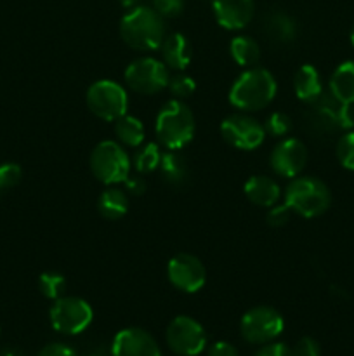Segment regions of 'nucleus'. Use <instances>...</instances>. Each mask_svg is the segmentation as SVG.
I'll return each mask as SVG.
<instances>
[{"label": "nucleus", "mask_w": 354, "mask_h": 356, "mask_svg": "<svg viewBox=\"0 0 354 356\" xmlns=\"http://www.w3.org/2000/svg\"><path fill=\"white\" fill-rule=\"evenodd\" d=\"M120 37L135 51H156L165 38L163 17L153 7H132L120 19Z\"/></svg>", "instance_id": "obj_1"}, {"label": "nucleus", "mask_w": 354, "mask_h": 356, "mask_svg": "<svg viewBox=\"0 0 354 356\" xmlns=\"http://www.w3.org/2000/svg\"><path fill=\"white\" fill-rule=\"evenodd\" d=\"M278 83L266 68H248L229 89V103L239 111H259L269 106L276 97Z\"/></svg>", "instance_id": "obj_2"}, {"label": "nucleus", "mask_w": 354, "mask_h": 356, "mask_svg": "<svg viewBox=\"0 0 354 356\" xmlns=\"http://www.w3.org/2000/svg\"><path fill=\"white\" fill-rule=\"evenodd\" d=\"M194 131H196L194 115L183 101H167L156 115L155 132L163 148L179 152L193 141Z\"/></svg>", "instance_id": "obj_3"}, {"label": "nucleus", "mask_w": 354, "mask_h": 356, "mask_svg": "<svg viewBox=\"0 0 354 356\" xmlns=\"http://www.w3.org/2000/svg\"><path fill=\"white\" fill-rule=\"evenodd\" d=\"M285 205L305 219L325 214L332 205L330 188L314 176L294 177L285 188Z\"/></svg>", "instance_id": "obj_4"}, {"label": "nucleus", "mask_w": 354, "mask_h": 356, "mask_svg": "<svg viewBox=\"0 0 354 356\" xmlns=\"http://www.w3.org/2000/svg\"><path fill=\"white\" fill-rule=\"evenodd\" d=\"M132 162L117 141H101L90 153V170L101 183L118 184L130 176Z\"/></svg>", "instance_id": "obj_5"}, {"label": "nucleus", "mask_w": 354, "mask_h": 356, "mask_svg": "<svg viewBox=\"0 0 354 356\" xmlns=\"http://www.w3.org/2000/svg\"><path fill=\"white\" fill-rule=\"evenodd\" d=\"M85 103L90 113L104 122H117L127 113V90L115 80H97L87 89Z\"/></svg>", "instance_id": "obj_6"}, {"label": "nucleus", "mask_w": 354, "mask_h": 356, "mask_svg": "<svg viewBox=\"0 0 354 356\" xmlns=\"http://www.w3.org/2000/svg\"><path fill=\"white\" fill-rule=\"evenodd\" d=\"M127 87L142 96H155L169 86L170 73L163 61L155 58H139L124 73Z\"/></svg>", "instance_id": "obj_7"}, {"label": "nucleus", "mask_w": 354, "mask_h": 356, "mask_svg": "<svg viewBox=\"0 0 354 356\" xmlns=\"http://www.w3.org/2000/svg\"><path fill=\"white\" fill-rule=\"evenodd\" d=\"M285 329V320L278 309L271 306H255L242 316L239 332L250 344L273 343Z\"/></svg>", "instance_id": "obj_8"}, {"label": "nucleus", "mask_w": 354, "mask_h": 356, "mask_svg": "<svg viewBox=\"0 0 354 356\" xmlns=\"http://www.w3.org/2000/svg\"><path fill=\"white\" fill-rule=\"evenodd\" d=\"M94 312L85 299L75 296H61L51 308V323L59 334L76 336L92 323Z\"/></svg>", "instance_id": "obj_9"}, {"label": "nucleus", "mask_w": 354, "mask_h": 356, "mask_svg": "<svg viewBox=\"0 0 354 356\" xmlns=\"http://www.w3.org/2000/svg\"><path fill=\"white\" fill-rule=\"evenodd\" d=\"M167 344L179 356H198L207 346V334L201 323L191 316H176L165 332Z\"/></svg>", "instance_id": "obj_10"}, {"label": "nucleus", "mask_w": 354, "mask_h": 356, "mask_svg": "<svg viewBox=\"0 0 354 356\" xmlns=\"http://www.w3.org/2000/svg\"><path fill=\"white\" fill-rule=\"evenodd\" d=\"M221 134L229 146L243 152L259 148L266 138V129L257 118L246 113H233L221 124Z\"/></svg>", "instance_id": "obj_11"}, {"label": "nucleus", "mask_w": 354, "mask_h": 356, "mask_svg": "<svg viewBox=\"0 0 354 356\" xmlns=\"http://www.w3.org/2000/svg\"><path fill=\"white\" fill-rule=\"evenodd\" d=\"M167 277L177 291L194 294L203 289L207 282V270L196 256L180 252L176 254L167 264Z\"/></svg>", "instance_id": "obj_12"}, {"label": "nucleus", "mask_w": 354, "mask_h": 356, "mask_svg": "<svg viewBox=\"0 0 354 356\" xmlns=\"http://www.w3.org/2000/svg\"><path fill=\"white\" fill-rule=\"evenodd\" d=\"M311 118L316 127L323 131H351L354 127V104L340 103L330 92L328 96L321 94L314 103H311Z\"/></svg>", "instance_id": "obj_13"}, {"label": "nucleus", "mask_w": 354, "mask_h": 356, "mask_svg": "<svg viewBox=\"0 0 354 356\" xmlns=\"http://www.w3.org/2000/svg\"><path fill=\"white\" fill-rule=\"evenodd\" d=\"M307 148L297 138H287L278 143L269 155V165L280 177L294 179L307 163Z\"/></svg>", "instance_id": "obj_14"}, {"label": "nucleus", "mask_w": 354, "mask_h": 356, "mask_svg": "<svg viewBox=\"0 0 354 356\" xmlns=\"http://www.w3.org/2000/svg\"><path fill=\"white\" fill-rule=\"evenodd\" d=\"M110 353L111 356H162L155 337L139 327L120 330L113 337Z\"/></svg>", "instance_id": "obj_15"}, {"label": "nucleus", "mask_w": 354, "mask_h": 356, "mask_svg": "<svg viewBox=\"0 0 354 356\" xmlns=\"http://www.w3.org/2000/svg\"><path fill=\"white\" fill-rule=\"evenodd\" d=\"M214 16L224 30H242L255 14L253 0H214Z\"/></svg>", "instance_id": "obj_16"}, {"label": "nucleus", "mask_w": 354, "mask_h": 356, "mask_svg": "<svg viewBox=\"0 0 354 356\" xmlns=\"http://www.w3.org/2000/svg\"><path fill=\"white\" fill-rule=\"evenodd\" d=\"M160 49H162V59L167 68L176 70V72L186 70L193 56V47L186 35L183 33H172L165 37Z\"/></svg>", "instance_id": "obj_17"}, {"label": "nucleus", "mask_w": 354, "mask_h": 356, "mask_svg": "<svg viewBox=\"0 0 354 356\" xmlns=\"http://www.w3.org/2000/svg\"><path fill=\"white\" fill-rule=\"evenodd\" d=\"M245 197L257 207L271 209L281 198V188L273 177L252 176L243 186Z\"/></svg>", "instance_id": "obj_18"}, {"label": "nucleus", "mask_w": 354, "mask_h": 356, "mask_svg": "<svg viewBox=\"0 0 354 356\" xmlns=\"http://www.w3.org/2000/svg\"><path fill=\"white\" fill-rule=\"evenodd\" d=\"M295 96L311 104L323 94V83L319 72L312 65H302L294 76Z\"/></svg>", "instance_id": "obj_19"}, {"label": "nucleus", "mask_w": 354, "mask_h": 356, "mask_svg": "<svg viewBox=\"0 0 354 356\" xmlns=\"http://www.w3.org/2000/svg\"><path fill=\"white\" fill-rule=\"evenodd\" d=\"M162 179L174 188H180L189 179V165L187 160L177 149H169L162 155L158 167Z\"/></svg>", "instance_id": "obj_20"}, {"label": "nucleus", "mask_w": 354, "mask_h": 356, "mask_svg": "<svg viewBox=\"0 0 354 356\" xmlns=\"http://www.w3.org/2000/svg\"><path fill=\"white\" fill-rule=\"evenodd\" d=\"M330 94L337 101L354 104V59L344 61L330 76Z\"/></svg>", "instance_id": "obj_21"}, {"label": "nucleus", "mask_w": 354, "mask_h": 356, "mask_svg": "<svg viewBox=\"0 0 354 356\" xmlns=\"http://www.w3.org/2000/svg\"><path fill=\"white\" fill-rule=\"evenodd\" d=\"M266 33L271 40H274L276 44H292V42L297 38L298 28L297 23L292 16H288L287 13H271L266 19Z\"/></svg>", "instance_id": "obj_22"}, {"label": "nucleus", "mask_w": 354, "mask_h": 356, "mask_svg": "<svg viewBox=\"0 0 354 356\" xmlns=\"http://www.w3.org/2000/svg\"><path fill=\"white\" fill-rule=\"evenodd\" d=\"M97 209H99V214L110 221L125 218L128 212L127 193L118 188H106L97 200Z\"/></svg>", "instance_id": "obj_23"}, {"label": "nucleus", "mask_w": 354, "mask_h": 356, "mask_svg": "<svg viewBox=\"0 0 354 356\" xmlns=\"http://www.w3.org/2000/svg\"><path fill=\"white\" fill-rule=\"evenodd\" d=\"M229 52L236 65L245 66V68H253L260 61V45L252 37H245V35L233 38L229 44Z\"/></svg>", "instance_id": "obj_24"}, {"label": "nucleus", "mask_w": 354, "mask_h": 356, "mask_svg": "<svg viewBox=\"0 0 354 356\" xmlns=\"http://www.w3.org/2000/svg\"><path fill=\"white\" fill-rule=\"evenodd\" d=\"M115 134L118 141L128 148H139L144 141V125L139 118L125 113L124 117L115 122Z\"/></svg>", "instance_id": "obj_25"}, {"label": "nucleus", "mask_w": 354, "mask_h": 356, "mask_svg": "<svg viewBox=\"0 0 354 356\" xmlns=\"http://www.w3.org/2000/svg\"><path fill=\"white\" fill-rule=\"evenodd\" d=\"M162 148L156 143H146L135 148L134 156H132V165L139 174H149L158 170L160 162H162Z\"/></svg>", "instance_id": "obj_26"}, {"label": "nucleus", "mask_w": 354, "mask_h": 356, "mask_svg": "<svg viewBox=\"0 0 354 356\" xmlns=\"http://www.w3.org/2000/svg\"><path fill=\"white\" fill-rule=\"evenodd\" d=\"M38 289L44 294V298L56 301L65 292L66 278L61 273H58V271H45L38 278Z\"/></svg>", "instance_id": "obj_27"}, {"label": "nucleus", "mask_w": 354, "mask_h": 356, "mask_svg": "<svg viewBox=\"0 0 354 356\" xmlns=\"http://www.w3.org/2000/svg\"><path fill=\"white\" fill-rule=\"evenodd\" d=\"M169 90L174 96V99H186V97L193 96L194 90H196V82H194L193 76H187L184 73L177 72L176 75L170 76L169 80Z\"/></svg>", "instance_id": "obj_28"}, {"label": "nucleus", "mask_w": 354, "mask_h": 356, "mask_svg": "<svg viewBox=\"0 0 354 356\" xmlns=\"http://www.w3.org/2000/svg\"><path fill=\"white\" fill-rule=\"evenodd\" d=\"M335 153L340 165L354 172V131H347L346 134L340 136Z\"/></svg>", "instance_id": "obj_29"}, {"label": "nucleus", "mask_w": 354, "mask_h": 356, "mask_svg": "<svg viewBox=\"0 0 354 356\" xmlns=\"http://www.w3.org/2000/svg\"><path fill=\"white\" fill-rule=\"evenodd\" d=\"M264 129H266V134L273 138H285L292 131V118L283 111H274L266 120Z\"/></svg>", "instance_id": "obj_30"}, {"label": "nucleus", "mask_w": 354, "mask_h": 356, "mask_svg": "<svg viewBox=\"0 0 354 356\" xmlns=\"http://www.w3.org/2000/svg\"><path fill=\"white\" fill-rule=\"evenodd\" d=\"M21 176H23V170H21L17 163H2L0 165V190L16 186L21 181Z\"/></svg>", "instance_id": "obj_31"}, {"label": "nucleus", "mask_w": 354, "mask_h": 356, "mask_svg": "<svg viewBox=\"0 0 354 356\" xmlns=\"http://www.w3.org/2000/svg\"><path fill=\"white\" fill-rule=\"evenodd\" d=\"M153 9L162 17H177L184 10V0H153Z\"/></svg>", "instance_id": "obj_32"}, {"label": "nucleus", "mask_w": 354, "mask_h": 356, "mask_svg": "<svg viewBox=\"0 0 354 356\" xmlns=\"http://www.w3.org/2000/svg\"><path fill=\"white\" fill-rule=\"evenodd\" d=\"M292 211L287 207V205H273L267 212V225L273 226V228H280V226H285L288 221H290Z\"/></svg>", "instance_id": "obj_33"}, {"label": "nucleus", "mask_w": 354, "mask_h": 356, "mask_svg": "<svg viewBox=\"0 0 354 356\" xmlns=\"http://www.w3.org/2000/svg\"><path fill=\"white\" fill-rule=\"evenodd\" d=\"M292 355L294 356H321V350H319V344L316 343L312 337H302L295 343V346L292 348Z\"/></svg>", "instance_id": "obj_34"}, {"label": "nucleus", "mask_w": 354, "mask_h": 356, "mask_svg": "<svg viewBox=\"0 0 354 356\" xmlns=\"http://www.w3.org/2000/svg\"><path fill=\"white\" fill-rule=\"evenodd\" d=\"M253 356H294L292 355V348H288L285 343H267L262 344L259 351Z\"/></svg>", "instance_id": "obj_35"}, {"label": "nucleus", "mask_w": 354, "mask_h": 356, "mask_svg": "<svg viewBox=\"0 0 354 356\" xmlns=\"http://www.w3.org/2000/svg\"><path fill=\"white\" fill-rule=\"evenodd\" d=\"M38 356H78L76 351L71 346L65 343H52L47 344L45 348H42V351Z\"/></svg>", "instance_id": "obj_36"}, {"label": "nucleus", "mask_w": 354, "mask_h": 356, "mask_svg": "<svg viewBox=\"0 0 354 356\" xmlns=\"http://www.w3.org/2000/svg\"><path fill=\"white\" fill-rule=\"evenodd\" d=\"M208 356H239V353L231 343L219 341V343L212 344L210 350H208Z\"/></svg>", "instance_id": "obj_37"}, {"label": "nucleus", "mask_w": 354, "mask_h": 356, "mask_svg": "<svg viewBox=\"0 0 354 356\" xmlns=\"http://www.w3.org/2000/svg\"><path fill=\"white\" fill-rule=\"evenodd\" d=\"M124 183H125V186H127V191H130V193L135 195V197H141V195H144V191H146L144 177L128 176Z\"/></svg>", "instance_id": "obj_38"}, {"label": "nucleus", "mask_w": 354, "mask_h": 356, "mask_svg": "<svg viewBox=\"0 0 354 356\" xmlns=\"http://www.w3.org/2000/svg\"><path fill=\"white\" fill-rule=\"evenodd\" d=\"M0 356H26V355L21 353V351L17 350H2L0 351Z\"/></svg>", "instance_id": "obj_39"}, {"label": "nucleus", "mask_w": 354, "mask_h": 356, "mask_svg": "<svg viewBox=\"0 0 354 356\" xmlns=\"http://www.w3.org/2000/svg\"><path fill=\"white\" fill-rule=\"evenodd\" d=\"M139 2H141V0H120V3L124 7H137L139 6Z\"/></svg>", "instance_id": "obj_40"}, {"label": "nucleus", "mask_w": 354, "mask_h": 356, "mask_svg": "<svg viewBox=\"0 0 354 356\" xmlns=\"http://www.w3.org/2000/svg\"><path fill=\"white\" fill-rule=\"evenodd\" d=\"M89 356H106V355H104V350H103V348H97V350H96V351H92V353H90Z\"/></svg>", "instance_id": "obj_41"}, {"label": "nucleus", "mask_w": 354, "mask_h": 356, "mask_svg": "<svg viewBox=\"0 0 354 356\" xmlns=\"http://www.w3.org/2000/svg\"><path fill=\"white\" fill-rule=\"evenodd\" d=\"M349 37H351V44L354 45V24H353V28H351V35H349Z\"/></svg>", "instance_id": "obj_42"}]
</instances>
